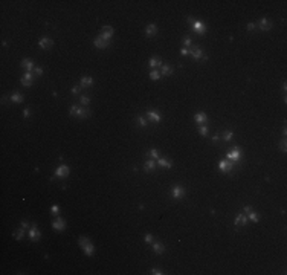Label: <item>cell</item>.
Masks as SVG:
<instances>
[{
	"label": "cell",
	"mask_w": 287,
	"mask_h": 275,
	"mask_svg": "<svg viewBox=\"0 0 287 275\" xmlns=\"http://www.w3.org/2000/svg\"><path fill=\"white\" fill-rule=\"evenodd\" d=\"M78 243H80L81 249L84 251L86 255H89V257H92L93 254H95V246H93V243L87 237H80L78 239Z\"/></svg>",
	"instance_id": "cell-1"
},
{
	"label": "cell",
	"mask_w": 287,
	"mask_h": 275,
	"mask_svg": "<svg viewBox=\"0 0 287 275\" xmlns=\"http://www.w3.org/2000/svg\"><path fill=\"white\" fill-rule=\"evenodd\" d=\"M69 113H70V116H77L80 119H84V118H89L90 116V110L89 109H81L80 105H72Z\"/></svg>",
	"instance_id": "cell-2"
},
{
	"label": "cell",
	"mask_w": 287,
	"mask_h": 275,
	"mask_svg": "<svg viewBox=\"0 0 287 275\" xmlns=\"http://www.w3.org/2000/svg\"><path fill=\"white\" fill-rule=\"evenodd\" d=\"M189 54H191V57L194 58V60H197V61H200V60H206V55H205V52L202 51V47H200V46H191Z\"/></svg>",
	"instance_id": "cell-3"
},
{
	"label": "cell",
	"mask_w": 287,
	"mask_h": 275,
	"mask_svg": "<svg viewBox=\"0 0 287 275\" xmlns=\"http://www.w3.org/2000/svg\"><path fill=\"white\" fill-rule=\"evenodd\" d=\"M171 196L174 199H182L185 196V188L183 186H180V185H174L171 190Z\"/></svg>",
	"instance_id": "cell-4"
},
{
	"label": "cell",
	"mask_w": 287,
	"mask_h": 275,
	"mask_svg": "<svg viewBox=\"0 0 287 275\" xmlns=\"http://www.w3.org/2000/svg\"><path fill=\"white\" fill-rule=\"evenodd\" d=\"M147 118H148L151 122H154V124H159L161 122V113L157 112V110H148L147 112Z\"/></svg>",
	"instance_id": "cell-5"
},
{
	"label": "cell",
	"mask_w": 287,
	"mask_h": 275,
	"mask_svg": "<svg viewBox=\"0 0 287 275\" xmlns=\"http://www.w3.org/2000/svg\"><path fill=\"white\" fill-rule=\"evenodd\" d=\"M241 158V150L240 147H234L232 148V151H229L228 153V159L229 160H234V162H237V160Z\"/></svg>",
	"instance_id": "cell-6"
},
{
	"label": "cell",
	"mask_w": 287,
	"mask_h": 275,
	"mask_svg": "<svg viewBox=\"0 0 287 275\" xmlns=\"http://www.w3.org/2000/svg\"><path fill=\"white\" fill-rule=\"evenodd\" d=\"M257 28H260L261 31H270L272 29V22L267 20V19H261L260 22L257 23Z\"/></svg>",
	"instance_id": "cell-7"
},
{
	"label": "cell",
	"mask_w": 287,
	"mask_h": 275,
	"mask_svg": "<svg viewBox=\"0 0 287 275\" xmlns=\"http://www.w3.org/2000/svg\"><path fill=\"white\" fill-rule=\"evenodd\" d=\"M218 168L225 173H229L232 168H234V164L232 162H228V160H220L218 162Z\"/></svg>",
	"instance_id": "cell-8"
},
{
	"label": "cell",
	"mask_w": 287,
	"mask_h": 275,
	"mask_svg": "<svg viewBox=\"0 0 287 275\" xmlns=\"http://www.w3.org/2000/svg\"><path fill=\"white\" fill-rule=\"evenodd\" d=\"M40 237H41V234H40V231L37 228V225H34L32 228L29 229V239L32 241H38L40 240Z\"/></svg>",
	"instance_id": "cell-9"
},
{
	"label": "cell",
	"mask_w": 287,
	"mask_h": 275,
	"mask_svg": "<svg viewBox=\"0 0 287 275\" xmlns=\"http://www.w3.org/2000/svg\"><path fill=\"white\" fill-rule=\"evenodd\" d=\"M112 35H113V28H112V26H104L103 31H101V34H99V37H103L104 40H110Z\"/></svg>",
	"instance_id": "cell-10"
},
{
	"label": "cell",
	"mask_w": 287,
	"mask_h": 275,
	"mask_svg": "<svg viewBox=\"0 0 287 275\" xmlns=\"http://www.w3.org/2000/svg\"><path fill=\"white\" fill-rule=\"evenodd\" d=\"M69 173H70V168L67 165H60L57 170H55V174H57L58 177H66Z\"/></svg>",
	"instance_id": "cell-11"
},
{
	"label": "cell",
	"mask_w": 287,
	"mask_h": 275,
	"mask_svg": "<svg viewBox=\"0 0 287 275\" xmlns=\"http://www.w3.org/2000/svg\"><path fill=\"white\" fill-rule=\"evenodd\" d=\"M93 45L96 46V47H99V49H104V47H107V46L110 45V41L109 40H104L103 37H96L93 40Z\"/></svg>",
	"instance_id": "cell-12"
},
{
	"label": "cell",
	"mask_w": 287,
	"mask_h": 275,
	"mask_svg": "<svg viewBox=\"0 0 287 275\" xmlns=\"http://www.w3.org/2000/svg\"><path fill=\"white\" fill-rule=\"evenodd\" d=\"M32 81H34V77H32L31 72H26L23 77H22V84H23L24 87H29L32 84Z\"/></svg>",
	"instance_id": "cell-13"
},
{
	"label": "cell",
	"mask_w": 287,
	"mask_h": 275,
	"mask_svg": "<svg viewBox=\"0 0 287 275\" xmlns=\"http://www.w3.org/2000/svg\"><path fill=\"white\" fill-rule=\"evenodd\" d=\"M193 31H195L197 34H205L206 32V26L202 22H194L193 23Z\"/></svg>",
	"instance_id": "cell-14"
},
{
	"label": "cell",
	"mask_w": 287,
	"mask_h": 275,
	"mask_svg": "<svg viewBox=\"0 0 287 275\" xmlns=\"http://www.w3.org/2000/svg\"><path fill=\"white\" fill-rule=\"evenodd\" d=\"M38 45H40V47H41V49H50L54 43H52V40H50L49 37H43V38H40Z\"/></svg>",
	"instance_id": "cell-15"
},
{
	"label": "cell",
	"mask_w": 287,
	"mask_h": 275,
	"mask_svg": "<svg viewBox=\"0 0 287 275\" xmlns=\"http://www.w3.org/2000/svg\"><path fill=\"white\" fill-rule=\"evenodd\" d=\"M194 121L197 122V124H200V126H205V124H206V121H208V118H206V115L205 113L199 112V113H195Z\"/></svg>",
	"instance_id": "cell-16"
},
{
	"label": "cell",
	"mask_w": 287,
	"mask_h": 275,
	"mask_svg": "<svg viewBox=\"0 0 287 275\" xmlns=\"http://www.w3.org/2000/svg\"><path fill=\"white\" fill-rule=\"evenodd\" d=\"M22 67H24L28 72H32L34 70V61L32 60H29V58H24V60H22Z\"/></svg>",
	"instance_id": "cell-17"
},
{
	"label": "cell",
	"mask_w": 287,
	"mask_h": 275,
	"mask_svg": "<svg viewBox=\"0 0 287 275\" xmlns=\"http://www.w3.org/2000/svg\"><path fill=\"white\" fill-rule=\"evenodd\" d=\"M156 164L157 165H161L162 168H171L173 167V162L170 159H165V158H159V159L156 160Z\"/></svg>",
	"instance_id": "cell-18"
},
{
	"label": "cell",
	"mask_w": 287,
	"mask_h": 275,
	"mask_svg": "<svg viewBox=\"0 0 287 275\" xmlns=\"http://www.w3.org/2000/svg\"><path fill=\"white\" fill-rule=\"evenodd\" d=\"M154 168H156V160L154 159H150V160H145V162H144V170L147 173L153 171Z\"/></svg>",
	"instance_id": "cell-19"
},
{
	"label": "cell",
	"mask_w": 287,
	"mask_h": 275,
	"mask_svg": "<svg viewBox=\"0 0 287 275\" xmlns=\"http://www.w3.org/2000/svg\"><path fill=\"white\" fill-rule=\"evenodd\" d=\"M145 34H147V37H153V35L157 34V26L156 24H148L147 28H145Z\"/></svg>",
	"instance_id": "cell-20"
},
{
	"label": "cell",
	"mask_w": 287,
	"mask_h": 275,
	"mask_svg": "<svg viewBox=\"0 0 287 275\" xmlns=\"http://www.w3.org/2000/svg\"><path fill=\"white\" fill-rule=\"evenodd\" d=\"M161 75H163V77H171L173 75V67L170 66V64H162Z\"/></svg>",
	"instance_id": "cell-21"
},
{
	"label": "cell",
	"mask_w": 287,
	"mask_h": 275,
	"mask_svg": "<svg viewBox=\"0 0 287 275\" xmlns=\"http://www.w3.org/2000/svg\"><path fill=\"white\" fill-rule=\"evenodd\" d=\"M52 226H54V229H57V231H63V229L66 228V223H64V220L63 218L58 217L54 223H52Z\"/></svg>",
	"instance_id": "cell-22"
},
{
	"label": "cell",
	"mask_w": 287,
	"mask_h": 275,
	"mask_svg": "<svg viewBox=\"0 0 287 275\" xmlns=\"http://www.w3.org/2000/svg\"><path fill=\"white\" fill-rule=\"evenodd\" d=\"M148 64H150V67H159V66H162V60L159 57H151L150 58V61H148Z\"/></svg>",
	"instance_id": "cell-23"
},
{
	"label": "cell",
	"mask_w": 287,
	"mask_h": 275,
	"mask_svg": "<svg viewBox=\"0 0 287 275\" xmlns=\"http://www.w3.org/2000/svg\"><path fill=\"white\" fill-rule=\"evenodd\" d=\"M153 252H154V254H163V252H165L163 245L159 243V241H154V243H153Z\"/></svg>",
	"instance_id": "cell-24"
},
{
	"label": "cell",
	"mask_w": 287,
	"mask_h": 275,
	"mask_svg": "<svg viewBox=\"0 0 287 275\" xmlns=\"http://www.w3.org/2000/svg\"><path fill=\"white\" fill-rule=\"evenodd\" d=\"M93 84V80L90 77H82L81 78V87H90Z\"/></svg>",
	"instance_id": "cell-25"
},
{
	"label": "cell",
	"mask_w": 287,
	"mask_h": 275,
	"mask_svg": "<svg viewBox=\"0 0 287 275\" xmlns=\"http://www.w3.org/2000/svg\"><path fill=\"white\" fill-rule=\"evenodd\" d=\"M246 222H247V217L244 216V214H238L237 217H235V225H246Z\"/></svg>",
	"instance_id": "cell-26"
},
{
	"label": "cell",
	"mask_w": 287,
	"mask_h": 275,
	"mask_svg": "<svg viewBox=\"0 0 287 275\" xmlns=\"http://www.w3.org/2000/svg\"><path fill=\"white\" fill-rule=\"evenodd\" d=\"M247 220H252L253 223H258V222H260V216H258L255 211H252V213L247 214Z\"/></svg>",
	"instance_id": "cell-27"
},
{
	"label": "cell",
	"mask_w": 287,
	"mask_h": 275,
	"mask_svg": "<svg viewBox=\"0 0 287 275\" xmlns=\"http://www.w3.org/2000/svg\"><path fill=\"white\" fill-rule=\"evenodd\" d=\"M11 101L12 103H15V104L23 103V95H20V93H14V95L11 96Z\"/></svg>",
	"instance_id": "cell-28"
},
{
	"label": "cell",
	"mask_w": 287,
	"mask_h": 275,
	"mask_svg": "<svg viewBox=\"0 0 287 275\" xmlns=\"http://www.w3.org/2000/svg\"><path fill=\"white\" fill-rule=\"evenodd\" d=\"M150 78L154 80V81L161 80V72H159V70H151V72H150Z\"/></svg>",
	"instance_id": "cell-29"
},
{
	"label": "cell",
	"mask_w": 287,
	"mask_h": 275,
	"mask_svg": "<svg viewBox=\"0 0 287 275\" xmlns=\"http://www.w3.org/2000/svg\"><path fill=\"white\" fill-rule=\"evenodd\" d=\"M23 237H24V231L23 229H19V231H15V232H14V239H15V240H23Z\"/></svg>",
	"instance_id": "cell-30"
},
{
	"label": "cell",
	"mask_w": 287,
	"mask_h": 275,
	"mask_svg": "<svg viewBox=\"0 0 287 275\" xmlns=\"http://www.w3.org/2000/svg\"><path fill=\"white\" fill-rule=\"evenodd\" d=\"M232 136H234V133L229 132V130H226V132L223 133V141H225V142H229V141H232Z\"/></svg>",
	"instance_id": "cell-31"
},
{
	"label": "cell",
	"mask_w": 287,
	"mask_h": 275,
	"mask_svg": "<svg viewBox=\"0 0 287 275\" xmlns=\"http://www.w3.org/2000/svg\"><path fill=\"white\" fill-rule=\"evenodd\" d=\"M148 154L151 156V158H153V159H156V160L159 159V151H157L156 148H151V150L148 151Z\"/></svg>",
	"instance_id": "cell-32"
},
{
	"label": "cell",
	"mask_w": 287,
	"mask_h": 275,
	"mask_svg": "<svg viewBox=\"0 0 287 275\" xmlns=\"http://www.w3.org/2000/svg\"><path fill=\"white\" fill-rule=\"evenodd\" d=\"M80 101L82 105H89V103H90V98L89 96H86V95H81L80 96Z\"/></svg>",
	"instance_id": "cell-33"
},
{
	"label": "cell",
	"mask_w": 287,
	"mask_h": 275,
	"mask_svg": "<svg viewBox=\"0 0 287 275\" xmlns=\"http://www.w3.org/2000/svg\"><path fill=\"white\" fill-rule=\"evenodd\" d=\"M199 133H200L202 136H206L208 135V127L206 126H200L199 127Z\"/></svg>",
	"instance_id": "cell-34"
},
{
	"label": "cell",
	"mask_w": 287,
	"mask_h": 275,
	"mask_svg": "<svg viewBox=\"0 0 287 275\" xmlns=\"http://www.w3.org/2000/svg\"><path fill=\"white\" fill-rule=\"evenodd\" d=\"M50 213L54 214V216H60V206L58 205H54L50 208Z\"/></svg>",
	"instance_id": "cell-35"
},
{
	"label": "cell",
	"mask_w": 287,
	"mask_h": 275,
	"mask_svg": "<svg viewBox=\"0 0 287 275\" xmlns=\"http://www.w3.org/2000/svg\"><path fill=\"white\" fill-rule=\"evenodd\" d=\"M138 122L141 127H147V119L145 118H142V116H138Z\"/></svg>",
	"instance_id": "cell-36"
},
{
	"label": "cell",
	"mask_w": 287,
	"mask_h": 275,
	"mask_svg": "<svg viewBox=\"0 0 287 275\" xmlns=\"http://www.w3.org/2000/svg\"><path fill=\"white\" fill-rule=\"evenodd\" d=\"M247 31H249V32L257 31V23H247Z\"/></svg>",
	"instance_id": "cell-37"
},
{
	"label": "cell",
	"mask_w": 287,
	"mask_h": 275,
	"mask_svg": "<svg viewBox=\"0 0 287 275\" xmlns=\"http://www.w3.org/2000/svg\"><path fill=\"white\" fill-rule=\"evenodd\" d=\"M80 90H81V86H73V87H72V93H73V95H78Z\"/></svg>",
	"instance_id": "cell-38"
},
{
	"label": "cell",
	"mask_w": 287,
	"mask_h": 275,
	"mask_svg": "<svg viewBox=\"0 0 287 275\" xmlns=\"http://www.w3.org/2000/svg\"><path fill=\"white\" fill-rule=\"evenodd\" d=\"M151 274L153 275H162L163 272H162L161 269H157V267H153V269H151Z\"/></svg>",
	"instance_id": "cell-39"
},
{
	"label": "cell",
	"mask_w": 287,
	"mask_h": 275,
	"mask_svg": "<svg viewBox=\"0 0 287 275\" xmlns=\"http://www.w3.org/2000/svg\"><path fill=\"white\" fill-rule=\"evenodd\" d=\"M183 45L188 46V47H191V46H193V45H191V38H189V37H185V38H183Z\"/></svg>",
	"instance_id": "cell-40"
},
{
	"label": "cell",
	"mask_w": 287,
	"mask_h": 275,
	"mask_svg": "<svg viewBox=\"0 0 287 275\" xmlns=\"http://www.w3.org/2000/svg\"><path fill=\"white\" fill-rule=\"evenodd\" d=\"M243 209H244V213H246V214H249V213H252V211H253V208L251 205H246L244 208H243Z\"/></svg>",
	"instance_id": "cell-41"
},
{
	"label": "cell",
	"mask_w": 287,
	"mask_h": 275,
	"mask_svg": "<svg viewBox=\"0 0 287 275\" xmlns=\"http://www.w3.org/2000/svg\"><path fill=\"white\" fill-rule=\"evenodd\" d=\"M180 55H189V49H186V47H182V49H180Z\"/></svg>",
	"instance_id": "cell-42"
},
{
	"label": "cell",
	"mask_w": 287,
	"mask_h": 275,
	"mask_svg": "<svg viewBox=\"0 0 287 275\" xmlns=\"http://www.w3.org/2000/svg\"><path fill=\"white\" fill-rule=\"evenodd\" d=\"M34 73L37 75V77H40V75L43 73V69H41V67H35L34 69Z\"/></svg>",
	"instance_id": "cell-43"
},
{
	"label": "cell",
	"mask_w": 287,
	"mask_h": 275,
	"mask_svg": "<svg viewBox=\"0 0 287 275\" xmlns=\"http://www.w3.org/2000/svg\"><path fill=\"white\" fill-rule=\"evenodd\" d=\"M145 241H147V243H151V241H153V235H151V234H145Z\"/></svg>",
	"instance_id": "cell-44"
},
{
	"label": "cell",
	"mask_w": 287,
	"mask_h": 275,
	"mask_svg": "<svg viewBox=\"0 0 287 275\" xmlns=\"http://www.w3.org/2000/svg\"><path fill=\"white\" fill-rule=\"evenodd\" d=\"M29 115H31V109H24V110H23V116H24V118H29Z\"/></svg>",
	"instance_id": "cell-45"
},
{
	"label": "cell",
	"mask_w": 287,
	"mask_h": 275,
	"mask_svg": "<svg viewBox=\"0 0 287 275\" xmlns=\"http://www.w3.org/2000/svg\"><path fill=\"white\" fill-rule=\"evenodd\" d=\"M279 147H281V150H283V151H286V148H287V144H286V141H283V142H281V145H279Z\"/></svg>",
	"instance_id": "cell-46"
},
{
	"label": "cell",
	"mask_w": 287,
	"mask_h": 275,
	"mask_svg": "<svg viewBox=\"0 0 287 275\" xmlns=\"http://www.w3.org/2000/svg\"><path fill=\"white\" fill-rule=\"evenodd\" d=\"M218 141H220V136H218V135H214V136H212V142H218Z\"/></svg>",
	"instance_id": "cell-47"
}]
</instances>
